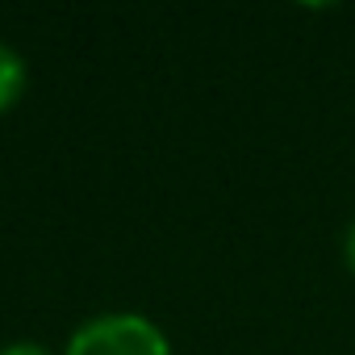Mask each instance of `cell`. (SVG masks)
<instances>
[{
  "instance_id": "7a4b0ae2",
  "label": "cell",
  "mask_w": 355,
  "mask_h": 355,
  "mask_svg": "<svg viewBox=\"0 0 355 355\" xmlns=\"http://www.w3.org/2000/svg\"><path fill=\"white\" fill-rule=\"evenodd\" d=\"M21 92H26V59L13 46L0 42V113L13 109L21 101Z\"/></svg>"
},
{
  "instance_id": "6da1fadb",
  "label": "cell",
  "mask_w": 355,
  "mask_h": 355,
  "mask_svg": "<svg viewBox=\"0 0 355 355\" xmlns=\"http://www.w3.org/2000/svg\"><path fill=\"white\" fill-rule=\"evenodd\" d=\"M67 355H171V343L142 313H101L76 326Z\"/></svg>"
},
{
  "instance_id": "3957f363",
  "label": "cell",
  "mask_w": 355,
  "mask_h": 355,
  "mask_svg": "<svg viewBox=\"0 0 355 355\" xmlns=\"http://www.w3.org/2000/svg\"><path fill=\"white\" fill-rule=\"evenodd\" d=\"M0 355H51V351L38 343H9V347H0Z\"/></svg>"
},
{
  "instance_id": "277c9868",
  "label": "cell",
  "mask_w": 355,
  "mask_h": 355,
  "mask_svg": "<svg viewBox=\"0 0 355 355\" xmlns=\"http://www.w3.org/2000/svg\"><path fill=\"white\" fill-rule=\"evenodd\" d=\"M343 263L351 268V276H355V222L347 226V234H343Z\"/></svg>"
}]
</instances>
